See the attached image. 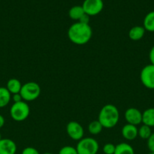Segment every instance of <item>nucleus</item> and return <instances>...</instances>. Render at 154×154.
<instances>
[{
    "label": "nucleus",
    "instance_id": "6",
    "mask_svg": "<svg viewBox=\"0 0 154 154\" xmlns=\"http://www.w3.org/2000/svg\"><path fill=\"white\" fill-rule=\"evenodd\" d=\"M140 79L141 84L146 88L154 90V66L149 64L145 66L140 71Z\"/></svg>",
    "mask_w": 154,
    "mask_h": 154
},
{
    "label": "nucleus",
    "instance_id": "29",
    "mask_svg": "<svg viewBox=\"0 0 154 154\" xmlns=\"http://www.w3.org/2000/svg\"><path fill=\"white\" fill-rule=\"evenodd\" d=\"M43 154H53V153H43Z\"/></svg>",
    "mask_w": 154,
    "mask_h": 154
},
{
    "label": "nucleus",
    "instance_id": "11",
    "mask_svg": "<svg viewBox=\"0 0 154 154\" xmlns=\"http://www.w3.org/2000/svg\"><path fill=\"white\" fill-rule=\"evenodd\" d=\"M122 135L125 140L133 141L138 136V129L136 126L127 123L122 128Z\"/></svg>",
    "mask_w": 154,
    "mask_h": 154
},
{
    "label": "nucleus",
    "instance_id": "1",
    "mask_svg": "<svg viewBox=\"0 0 154 154\" xmlns=\"http://www.w3.org/2000/svg\"><path fill=\"white\" fill-rule=\"evenodd\" d=\"M92 29L89 24L77 21L68 29L67 36L72 43L77 45L87 44L92 37Z\"/></svg>",
    "mask_w": 154,
    "mask_h": 154
},
{
    "label": "nucleus",
    "instance_id": "13",
    "mask_svg": "<svg viewBox=\"0 0 154 154\" xmlns=\"http://www.w3.org/2000/svg\"><path fill=\"white\" fill-rule=\"evenodd\" d=\"M142 123L154 127V108H147L142 113Z\"/></svg>",
    "mask_w": 154,
    "mask_h": 154
},
{
    "label": "nucleus",
    "instance_id": "10",
    "mask_svg": "<svg viewBox=\"0 0 154 154\" xmlns=\"http://www.w3.org/2000/svg\"><path fill=\"white\" fill-rule=\"evenodd\" d=\"M17 152V144L9 138H2L0 140V154H15Z\"/></svg>",
    "mask_w": 154,
    "mask_h": 154
},
{
    "label": "nucleus",
    "instance_id": "19",
    "mask_svg": "<svg viewBox=\"0 0 154 154\" xmlns=\"http://www.w3.org/2000/svg\"><path fill=\"white\" fill-rule=\"evenodd\" d=\"M103 126L101 124L98 120H94V121L91 122L89 123L88 126V130L89 133L91 134V135H98V134L101 133L103 130Z\"/></svg>",
    "mask_w": 154,
    "mask_h": 154
},
{
    "label": "nucleus",
    "instance_id": "7",
    "mask_svg": "<svg viewBox=\"0 0 154 154\" xmlns=\"http://www.w3.org/2000/svg\"><path fill=\"white\" fill-rule=\"evenodd\" d=\"M85 13L89 16H95L102 11L104 8L103 0H85L82 3Z\"/></svg>",
    "mask_w": 154,
    "mask_h": 154
},
{
    "label": "nucleus",
    "instance_id": "14",
    "mask_svg": "<svg viewBox=\"0 0 154 154\" xmlns=\"http://www.w3.org/2000/svg\"><path fill=\"white\" fill-rule=\"evenodd\" d=\"M23 84H21V81L17 78H11L8 80L6 85V88L8 90L9 93L11 95L16 94V93H20Z\"/></svg>",
    "mask_w": 154,
    "mask_h": 154
},
{
    "label": "nucleus",
    "instance_id": "23",
    "mask_svg": "<svg viewBox=\"0 0 154 154\" xmlns=\"http://www.w3.org/2000/svg\"><path fill=\"white\" fill-rule=\"evenodd\" d=\"M147 147L150 153H154V133H152L147 140Z\"/></svg>",
    "mask_w": 154,
    "mask_h": 154
},
{
    "label": "nucleus",
    "instance_id": "18",
    "mask_svg": "<svg viewBox=\"0 0 154 154\" xmlns=\"http://www.w3.org/2000/svg\"><path fill=\"white\" fill-rule=\"evenodd\" d=\"M85 14L84 10L82 5H75L69 10L68 14L72 20L79 21L81 17Z\"/></svg>",
    "mask_w": 154,
    "mask_h": 154
},
{
    "label": "nucleus",
    "instance_id": "20",
    "mask_svg": "<svg viewBox=\"0 0 154 154\" xmlns=\"http://www.w3.org/2000/svg\"><path fill=\"white\" fill-rule=\"evenodd\" d=\"M152 130H151V127L146 126V125L143 124L138 129V136L141 139L147 140L150 137V135H152Z\"/></svg>",
    "mask_w": 154,
    "mask_h": 154
},
{
    "label": "nucleus",
    "instance_id": "21",
    "mask_svg": "<svg viewBox=\"0 0 154 154\" xmlns=\"http://www.w3.org/2000/svg\"><path fill=\"white\" fill-rule=\"evenodd\" d=\"M58 154H78L75 147L72 146H64L59 150Z\"/></svg>",
    "mask_w": 154,
    "mask_h": 154
},
{
    "label": "nucleus",
    "instance_id": "4",
    "mask_svg": "<svg viewBox=\"0 0 154 154\" xmlns=\"http://www.w3.org/2000/svg\"><path fill=\"white\" fill-rule=\"evenodd\" d=\"M30 108L26 102L14 103L10 108L11 117L16 122L24 121L29 117Z\"/></svg>",
    "mask_w": 154,
    "mask_h": 154
},
{
    "label": "nucleus",
    "instance_id": "16",
    "mask_svg": "<svg viewBox=\"0 0 154 154\" xmlns=\"http://www.w3.org/2000/svg\"><path fill=\"white\" fill-rule=\"evenodd\" d=\"M11 99V94L6 87H0V108L7 106Z\"/></svg>",
    "mask_w": 154,
    "mask_h": 154
},
{
    "label": "nucleus",
    "instance_id": "28",
    "mask_svg": "<svg viewBox=\"0 0 154 154\" xmlns=\"http://www.w3.org/2000/svg\"><path fill=\"white\" fill-rule=\"evenodd\" d=\"M5 120L4 117L0 114V129L3 127V126L5 125Z\"/></svg>",
    "mask_w": 154,
    "mask_h": 154
},
{
    "label": "nucleus",
    "instance_id": "17",
    "mask_svg": "<svg viewBox=\"0 0 154 154\" xmlns=\"http://www.w3.org/2000/svg\"><path fill=\"white\" fill-rule=\"evenodd\" d=\"M114 154H134V150L129 144L122 142L116 145Z\"/></svg>",
    "mask_w": 154,
    "mask_h": 154
},
{
    "label": "nucleus",
    "instance_id": "9",
    "mask_svg": "<svg viewBox=\"0 0 154 154\" xmlns=\"http://www.w3.org/2000/svg\"><path fill=\"white\" fill-rule=\"evenodd\" d=\"M125 119L127 123L137 126L142 123V112L137 108H129L125 111Z\"/></svg>",
    "mask_w": 154,
    "mask_h": 154
},
{
    "label": "nucleus",
    "instance_id": "2",
    "mask_svg": "<svg viewBox=\"0 0 154 154\" xmlns=\"http://www.w3.org/2000/svg\"><path fill=\"white\" fill-rule=\"evenodd\" d=\"M98 121L103 128L112 129L117 125L119 120V112L115 105L108 104L101 108L98 114Z\"/></svg>",
    "mask_w": 154,
    "mask_h": 154
},
{
    "label": "nucleus",
    "instance_id": "15",
    "mask_svg": "<svg viewBox=\"0 0 154 154\" xmlns=\"http://www.w3.org/2000/svg\"><path fill=\"white\" fill-rule=\"evenodd\" d=\"M143 28L149 32H154V11L146 14L143 19Z\"/></svg>",
    "mask_w": 154,
    "mask_h": 154
},
{
    "label": "nucleus",
    "instance_id": "25",
    "mask_svg": "<svg viewBox=\"0 0 154 154\" xmlns=\"http://www.w3.org/2000/svg\"><path fill=\"white\" fill-rule=\"evenodd\" d=\"M89 21H90V16L85 13L81 17V18H80L78 22L82 23L85 24H89Z\"/></svg>",
    "mask_w": 154,
    "mask_h": 154
},
{
    "label": "nucleus",
    "instance_id": "22",
    "mask_svg": "<svg viewBox=\"0 0 154 154\" xmlns=\"http://www.w3.org/2000/svg\"><path fill=\"white\" fill-rule=\"evenodd\" d=\"M116 150V145L112 143L105 144L103 147V152L104 154H114Z\"/></svg>",
    "mask_w": 154,
    "mask_h": 154
},
{
    "label": "nucleus",
    "instance_id": "30",
    "mask_svg": "<svg viewBox=\"0 0 154 154\" xmlns=\"http://www.w3.org/2000/svg\"><path fill=\"white\" fill-rule=\"evenodd\" d=\"M2 139V135H1V133H0V140Z\"/></svg>",
    "mask_w": 154,
    "mask_h": 154
},
{
    "label": "nucleus",
    "instance_id": "12",
    "mask_svg": "<svg viewBox=\"0 0 154 154\" xmlns=\"http://www.w3.org/2000/svg\"><path fill=\"white\" fill-rule=\"evenodd\" d=\"M145 32H146V30L143 28V26H135L130 29L129 32H128V37L131 40L137 42V41L143 38L145 35Z\"/></svg>",
    "mask_w": 154,
    "mask_h": 154
},
{
    "label": "nucleus",
    "instance_id": "24",
    "mask_svg": "<svg viewBox=\"0 0 154 154\" xmlns=\"http://www.w3.org/2000/svg\"><path fill=\"white\" fill-rule=\"evenodd\" d=\"M21 154H40L37 149L33 147H27L23 150Z\"/></svg>",
    "mask_w": 154,
    "mask_h": 154
},
{
    "label": "nucleus",
    "instance_id": "8",
    "mask_svg": "<svg viewBox=\"0 0 154 154\" xmlns=\"http://www.w3.org/2000/svg\"><path fill=\"white\" fill-rule=\"evenodd\" d=\"M66 132L71 139L80 141L84 136V129L80 123L76 121H70L66 125Z\"/></svg>",
    "mask_w": 154,
    "mask_h": 154
},
{
    "label": "nucleus",
    "instance_id": "27",
    "mask_svg": "<svg viewBox=\"0 0 154 154\" xmlns=\"http://www.w3.org/2000/svg\"><path fill=\"white\" fill-rule=\"evenodd\" d=\"M149 59L150 61V64L154 66V45L151 48L150 51L149 53Z\"/></svg>",
    "mask_w": 154,
    "mask_h": 154
},
{
    "label": "nucleus",
    "instance_id": "3",
    "mask_svg": "<svg viewBox=\"0 0 154 154\" xmlns=\"http://www.w3.org/2000/svg\"><path fill=\"white\" fill-rule=\"evenodd\" d=\"M20 94L24 102H32L39 97L41 94V87L36 82L30 81L23 84Z\"/></svg>",
    "mask_w": 154,
    "mask_h": 154
},
{
    "label": "nucleus",
    "instance_id": "31",
    "mask_svg": "<svg viewBox=\"0 0 154 154\" xmlns=\"http://www.w3.org/2000/svg\"><path fill=\"white\" fill-rule=\"evenodd\" d=\"M149 154H154V153H149Z\"/></svg>",
    "mask_w": 154,
    "mask_h": 154
},
{
    "label": "nucleus",
    "instance_id": "26",
    "mask_svg": "<svg viewBox=\"0 0 154 154\" xmlns=\"http://www.w3.org/2000/svg\"><path fill=\"white\" fill-rule=\"evenodd\" d=\"M11 99L13 100L14 103H17V102H22L23 99H22V96H21L20 93H16V94H13L11 96Z\"/></svg>",
    "mask_w": 154,
    "mask_h": 154
},
{
    "label": "nucleus",
    "instance_id": "5",
    "mask_svg": "<svg viewBox=\"0 0 154 154\" xmlns=\"http://www.w3.org/2000/svg\"><path fill=\"white\" fill-rule=\"evenodd\" d=\"M75 149L78 154H97L99 150V144L95 138L87 137L78 141Z\"/></svg>",
    "mask_w": 154,
    "mask_h": 154
}]
</instances>
